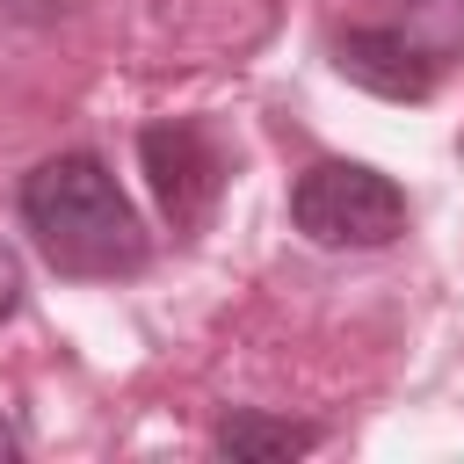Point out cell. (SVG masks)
<instances>
[{"mask_svg":"<svg viewBox=\"0 0 464 464\" xmlns=\"http://www.w3.org/2000/svg\"><path fill=\"white\" fill-rule=\"evenodd\" d=\"M22 225L58 276L109 283L145 268V225L94 152H51L22 174Z\"/></svg>","mask_w":464,"mask_h":464,"instance_id":"cell-1","label":"cell"},{"mask_svg":"<svg viewBox=\"0 0 464 464\" xmlns=\"http://www.w3.org/2000/svg\"><path fill=\"white\" fill-rule=\"evenodd\" d=\"M290 225L312 246H392L406 232V188L362 160H319L290 181Z\"/></svg>","mask_w":464,"mask_h":464,"instance_id":"cell-2","label":"cell"},{"mask_svg":"<svg viewBox=\"0 0 464 464\" xmlns=\"http://www.w3.org/2000/svg\"><path fill=\"white\" fill-rule=\"evenodd\" d=\"M138 160H145V181L167 210V225L188 239L203 232V218L218 210V188H225V152L218 138L196 123V116H167V123H145L138 130Z\"/></svg>","mask_w":464,"mask_h":464,"instance_id":"cell-3","label":"cell"},{"mask_svg":"<svg viewBox=\"0 0 464 464\" xmlns=\"http://www.w3.org/2000/svg\"><path fill=\"white\" fill-rule=\"evenodd\" d=\"M334 65L384 94V102H428L442 65H450V36H420L406 22H377V29H341L334 36Z\"/></svg>","mask_w":464,"mask_h":464,"instance_id":"cell-4","label":"cell"},{"mask_svg":"<svg viewBox=\"0 0 464 464\" xmlns=\"http://www.w3.org/2000/svg\"><path fill=\"white\" fill-rule=\"evenodd\" d=\"M319 442H326V428H312V420H268V413H225L218 420L225 457H304Z\"/></svg>","mask_w":464,"mask_h":464,"instance_id":"cell-5","label":"cell"},{"mask_svg":"<svg viewBox=\"0 0 464 464\" xmlns=\"http://www.w3.org/2000/svg\"><path fill=\"white\" fill-rule=\"evenodd\" d=\"M14 304H22V261L14 246H0V319H14Z\"/></svg>","mask_w":464,"mask_h":464,"instance_id":"cell-6","label":"cell"},{"mask_svg":"<svg viewBox=\"0 0 464 464\" xmlns=\"http://www.w3.org/2000/svg\"><path fill=\"white\" fill-rule=\"evenodd\" d=\"M7 457H22V428L0 413V464H7Z\"/></svg>","mask_w":464,"mask_h":464,"instance_id":"cell-7","label":"cell"}]
</instances>
